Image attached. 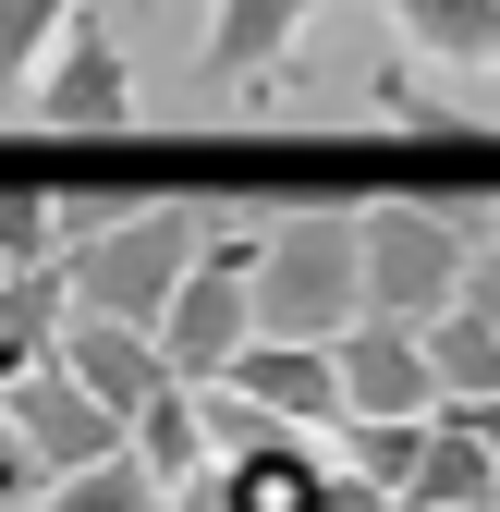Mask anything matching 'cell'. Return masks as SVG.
I'll return each instance as SVG.
<instances>
[{
    "label": "cell",
    "instance_id": "5",
    "mask_svg": "<svg viewBox=\"0 0 500 512\" xmlns=\"http://www.w3.org/2000/svg\"><path fill=\"white\" fill-rule=\"evenodd\" d=\"M0 403H13V427L37 439V464H49V476H74V464H110V452H122V415H110V403H98L61 354H37Z\"/></svg>",
    "mask_w": 500,
    "mask_h": 512
},
{
    "label": "cell",
    "instance_id": "22",
    "mask_svg": "<svg viewBox=\"0 0 500 512\" xmlns=\"http://www.w3.org/2000/svg\"><path fill=\"white\" fill-rule=\"evenodd\" d=\"M171 512H232V488H220V464H208V476H183V488H171Z\"/></svg>",
    "mask_w": 500,
    "mask_h": 512
},
{
    "label": "cell",
    "instance_id": "7",
    "mask_svg": "<svg viewBox=\"0 0 500 512\" xmlns=\"http://www.w3.org/2000/svg\"><path fill=\"white\" fill-rule=\"evenodd\" d=\"M220 378H232L257 415H281V427H342V342H269V330H257Z\"/></svg>",
    "mask_w": 500,
    "mask_h": 512
},
{
    "label": "cell",
    "instance_id": "15",
    "mask_svg": "<svg viewBox=\"0 0 500 512\" xmlns=\"http://www.w3.org/2000/svg\"><path fill=\"white\" fill-rule=\"evenodd\" d=\"M427 330V366H440V403H476V391H500V330L476 305H440V317H415Z\"/></svg>",
    "mask_w": 500,
    "mask_h": 512
},
{
    "label": "cell",
    "instance_id": "26",
    "mask_svg": "<svg viewBox=\"0 0 500 512\" xmlns=\"http://www.w3.org/2000/svg\"><path fill=\"white\" fill-rule=\"evenodd\" d=\"M488 512H500V500H488Z\"/></svg>",
    "mask_w": 500,
    "mask_h": 512
},
{
    "label": "cell",
    "instance_id": "24",
    "mask_svg": "<svg viewBox=\"0 0 500 512\" xmlns=\"http://www.w3.org/2000/svg\"><path fill=\"white\" fill-rule=\"evenodd\" d=\"M13 378H25V354H13V342H0V391H13Z\"/></svg>",
    "mask_w": 500,
    "mask_h": 512
},
{
    "label": "cell",
    "instance_id": "16",
    "mask_svg": "<svg viewBox=\"0 0 500 512\" xmlns=\"http://www.w3.org/2000/svg\"><path fill=\"white\" fill-rule=\"evenodd\" d=\"M330 439H342V464L379 488V500H403V488H415V464H427V415H342Z\"/></svg>",
    "mask_w": 500,
    "mask_h": 512
},
{
    "label": "cell",
    "instance_id": "1",
    "mask_svg": "<svg viewBox=\"0 0 500 512\" xmlns=\"http://www.w3.org/2000/svg\"><path fill=\"white\" fill-rule=\"evenodd\" d=\"M354 317H366V208H281L257 244V330L342 342Z\"/></svg>",
    "mask_w": 500,
    "mask_h": 512
},
{
    "label": "cell",
    "instance_id": "11",
    "mask_svg": "<svg viewBox=\"0 0 500 512\" xmlns=\"http://www.w3.org/2000/svg\"><path fill=\"white\" fill-rule=\"evenodd\" d=\"M122 439H135V464H147L159 488H183V476L220 464V439H208V391H196V378H159V391L122 415Z\"/></svg>",
    "mask_w": 500,
    "mask_h": 512
},
{
    "label": "cell",
    "instance_id": "6",
    "mask_svg": "<svg viewBox=\"0 0 500 512\" xmlns=\"http://www.w3.org/2000/svg\"><path fill=\"white\" fill-rule=\"evenodd\" d=\"M342 415H440V366H427L415 317H354L342 330Z\"/></svg>",
    "mask_w": 500,
    "mask_h": 512
},
{
    "label": "cell",
    "instance_id": "18",
    "mask_svg": "<svg viewBox=\"0 0 500 512\" xmlns=\"http://www.w3.org/2000/svg\"><path fill=\"white\" fill-rule=\"evenodd\" d=\"M37 256H61L49 183H0V269H37Z\"/></svg>",
    "mask_w": 500,
    "mask_h": 512
},
{
    "label": "cell",
    "instance_id": "21",
    "mask_svg": "<svg viewBox=\"0 0 500 512\" xmlns=\"http://www.w3.org/2000/svg\"><path fill=\"white\" fill-rule=\"evenodd\" d=\"M464 305H476L488 330H500V244H476V269H464Z\"/></svg>",
    "mask_w": 500,
    "mask_h": 512
},
{
    "label": "cell",
    "instance_id": "13",
    "mask_svg": "<svg viewBox=\"0 0 500 512\" xmlns=\"http://www.w3.org/2000/svg\"><path fill=\"white\" fill-rule=\"evenodd\" d=\"M403 500H427V512H488V500H500V452H488L464 415H427V464H415ZM403 500H391V512H403Z\"/></svg>",
    "mask_w": 500,
    "mask_h": 512
},
{
    "label": "cell",
    "instance_id": "9",
    "mask_svg": "<svg viewBox=\"0 0 500 512\" xmlns=\"http://www.w3.org/2000/svg\"><path fill=\"white\" fill-rule=\"evenodd\" d=\"M61 366H74L110 415H135L159 378H171V354H159V330H147V317H98V305H74V317H61Z\"/></svg>",
    "mask_w": 500,
    "mask_h": 512
},
{
    "label": "cell",
    "instance_id": "17",
    "mask_svg": "<svg viewBox=\"0 0 500 512\" xmlns=\"http://www.w3.org/2000/svg\"><path fill=\"white\" fill-rule=\"evenodd\" d=\"M86 0H0V110H13L37 86V61L61 49V25H74Z\"/></svg>",
    "mask_w": 500,
    "mask_h": 512
},
{
    "label": "cell",
    "instance_id": "4",
    "mask_svg": "<svg viewBox=\"0 0 500 512\" xmlns=\"http://www.w3.org/2000/svg\"><path fill=\"white\" fill-rule=\"evenodd\" d=\"M25 110H37V135H122L135 122V49H122V25L86 13L61 25V49L37 61V86H25Z\"/></svg>",
    "mask_w": 500,
    "mask_h": 512
},
{
    "label": "cell",
    "instance_id": "14",
    "mask_svg": "<svg viewBox=\"0 0 500 512\" xmlns=\"http://www.w3.org/2000/svg\"><path fill=\"white\" fill-rule=\"evenodd\" d=\"M25 512H171V488L135 464V439H122V452L110 464H74V476H49Z\"/></svg>",
    "mask_w": 500,
    "mask_h": 512
},
{
    "label": "cell",
    "instance_id": "23",
    "mask_svg": "<svg viewBox=\"0 0 500 512\" xmlns=\"http://www.w3.org/2000/svg\"><path fill=\"white\" fill-rule=\"evenodd\" d=\"M440 415H464V427L488 439V452H500V391H476V403H440Z\"/></svg>",
    "mask_w": 500,
    "mask_h": 512
},
{
    "label": "cell",
    "instance_id": "19",
    "mask_svg": "<svg viewBox=\"0 0 500 512\" xmlns=\"http://www.w3.org/2000/svg\"><path fill=\"white\" fill-rule=\"evenodd\" d=\"M122 208H135V183H49V220H61V256H74L86 232H110Z\"/></svg>",
    "mask_w": 500,
    "mask_h": 512
},
{
    "label": "cell",
    "instance_id": "3",
    "mask_svg": "<svg viewBox=\"0 0 500 512\" xmlns=\"http://www.w3.org/2000/svg\"><path fill=\"white\" fill-rule=\"evenodd\" d=\"M476 232L440 196H366V317H440L464 305Z\"/></svg>",
    "mask_w": 500,
    "mask_h": 512
},
{
    "label": "cell",
    "instance_id": "20",
    "mask_svg": "<svg viewBox=\"0 0 500 512\" xmlns=\"http://www.w3.org/2000/svg\"><path fill=\"white\" fill-rule=\"evenodd\" d=\"M37 488H49V464H37V439L13 427V403H0V512H25Z\"/></svg>",
    "mask_w": 500,
    "mask_h": 512
},
{
    "label": "cell",
    "instance_id": "25",
    "mask_svg": "<svg viewBox=\"0 0 500 512\" xmlns=\"http://www.w3.org/2000/svg\"><path fill=\"white\" fill-rule=\"evenodd\" d=\"M403 512H427V500H403Z\"/></svg>",
    "mask_w": 500,
    "mask_h": 512
},
{
    "label": "cell",
    "instance_id": "8",
    "mask_svg": "<svg viewBox=\"0 0 500 512\" xmlns=\"http://www.w3.org/2000/svg\"><path fill=\"white\" fill-rule=\"evenodd\" d=\"M318 13H342V0H208V37H196V74L232 98V86H257L269 61L318 25Z\"/></svg>",
    "mask_w": 500,
    "mask_h": 512
},
{
    "label": "cell",
    "instance_id": "10",
    "mask_svg": "<svg viewBox=\"0 0 500 512\" xmlns=\"http://www.w3.org/2000/svg\"><path fill=\"white\" fill-rule=\"evenodd\" d=\"M366 110H379L391 135H415V147H500V110L452 98V74L427 86V61H415V49H403V61H379V74H366Z\"/></svg>",
    "mask_w": 500,
    "mask_h": 512
},
{
    "label": "cell",
    "instance_id": "12",
    "mask_svg": "<svg viewBox=\"0 0 500 512\" xmlns=\"http://www.w3.org/2000/svg\"><path fill=\"white\" fill-rule=\"evenodd\" d=\"M391 37L440 74H500V0H379Z\"/></svg>",
    "mask_w": 500,
    "mask_h": 512
},
{
    "label": "cell",
    "instance_id": "2",
    "mask_svg": "<svg viewBox=\"0 0 500 512\" xmlns=\"http://www.w3.org/2000/svg\"><path fill=\"white\" fill-rule=\"evenodd\" d=\"M220 244V196H135L110 232H86L61 269H74V305H98V317H171V293H183V269Z\"/></svg>",
    "mask_w": 500,
    "mask_h": 512
}]
</instances>
